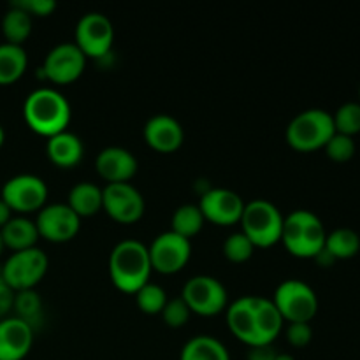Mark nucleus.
I'll list each match as a JSON object with an SVG mask.
<instances>
[{"mask_svg": "<svg viewBox=\"0 0 360 360\" xmlns=\"http://www.w3.org/2000/svg\"><path fill=\"white\" fill-rule=\"evenodd\" d=\"M23 118L32 132L49 139L56 134L65 132L72 118V109L58 90L42 86L25 98Z\"/></svg>", "mask_w": 360, "mask_h": 360, "instance_id": "nucleus-1", "label": "nucleus"}, {"mask_svg": "<svg viewBox=\"0 0 360 360\" xmlns=\"http://www.w3.org/2000/svg\"><path fill=\"white\" fill-rule=\"evenodd\" d=\"M151 271L148 246L137 239H123L109 255V278L123 294H136L150 281Z\"/></svg>", "mask_w": 360, "mask_h": 360, "instance_id": "nucleus-2", "label": "nucleus"}, {"mask_svg": "<svg viewBox=\"0 0 360 360\" xmlns=\"http://www.w3.org/2000/svg\"><path fill=\"white\" fill-rule=\"evenodd\" d=\"M327 231L313 211L295 210L283 220L281 241L295 259H315L326 246Z\"/></svg>", "mask_w": 360, "mask_h": 360, "instance_id": "nucleus-3", "label": "nucleus"}, {"mask_svg": "<svg viewBox=\"0 0 360 360\" xmlns=\"http://www.w3.org/2000/svg\"><path fill=\"white\" fill-rule=\"evenodd\" d=\"M336 134L334 130L333 115L326 109H306L292 118L285 130L287 144L301 153H311L326 148L330 137Z\"/></svg>", "mask_w": 360, "mask_h": 360, "instance_id": "nucleus-4", "label": "nucleus"}, {"mask_svg": "<svg viewBox=\"0 0 360 360\" xmlns=\"http://www.w3.org/2000/svg\"><path fill=\"white\" fill-rule=\"evenodd\" d=\"M285 217L273 202L253 199L245 204L241 214V232L255 248H271L281 241Z\"/></svg>", "mask_w": 360, "mask_h": 360, "instance_id": "nucleus-5", "label": "nucleus"}, {"mask_svg": "<svg viewBox=\"0 0 360 360\" xmlns=\"http://www.w3.org/2000/svg\"><path fill=\"white\" fill-rule=\"evenodd\" d=\"M271 301L285 323H309L319 313L316 292L302 280L281 281Z\"/></svg>", "mask_w": 360, "mask_h": 360, "instance_id": "nucleus-6", "label": "nucleus"}, {"mask_svg": "<svg viewBox=\"0 0 360 360\" xmlns=\"http://www.w3.org/2000/svg\"><path fill=\"white\" fill-rule=\"evenodd\" d=\"M49 267V259L41 248L23 250V252L11 253L9 259L4 262V276L6 285L14 292L35 290L42 278L46 276Z\"/></svg>", "mask_w": 360, "mask_h": 360, "instance_id": "nucleus-7", "label": "nucleus"}, {"mask_svg": "<svg viewBox=\"0 0 360 360\" xmlns=\"http://www.w3.org/2000/svg\"><path fill=\"white\" fill-rule=\"evenodd\" d=\"M181 299L193 315L207 316V319L220 315L229 306L227 288L220 280L207 274L190 278L183 287Z\"/></svg>", "mask_w": 360, "mask_h": 360, "instance_id": "nucleus-8", "label": "nucleus"}, {"mask_svg": "<svg viewBox=\"0 0 360 360\" xmlns=\"http://www.w3.org/2000/svg\"><path fill=\"white\" fill-rule=\"evenodd\" d=\"M48 185L35 174H18L7 179L0 192V199L11 207L13 213L30 214L41 211L48 200Z\"/></svg>", "mask_w": 360, "mask_h": 360, "instance_id": "nucleus-9", "label": "nucleus"}, {"mask_svg": "<svg viewBox=\"0 0 360 360\" xmlns=\"http://www.w3.org/2000/svg\"><path fill=\"white\" fill-rule=\"evenodd\" d=\"M115 27L102 13H86L79 18L74 30V44L86 58L101 60L111 53Z\"/></svg>", "mask_w": 360, "mask_h": 360, "instance_id": "nucleus-10", "label": "nucleus"}, {"mask_svg": "<svg viewBox=\"0 0 360 360\" xmlns=\"http://www.w3.org/2000/svg\"><path fill=\"white\" fill-rule=\"evenodd\" d=\"M102 211L122 225H132L146 211L144 197L132 183H111L102 188Z\"/></svg>", "mask_w": 360, "mask_h": 360, "instance_id": "nucleus-11", "label": "nucleus"}, {"mask_svg": "<svg viewBox=\"0 0 360 360\" xmlns=\"http://www.w3.org/2000/svg\"><path fill=\"white\" fill-rule=\"evenodd\" d=\"M86 60L74 42H62L49 49L41 67V76L42 79L60 86L70 84L83 76Z\"/></svg>", "mask_w": 360, "mask_h": 360, "instance_id": "nucleus-12", "label": "nucleus"}, {"mask_svg": "<svg viewBox=\"0 0 360 360\" xmlns=\"http://www.w3.org/2000/svg\"><path fill=\"white\" fill-rule=\"evenodd\" d=\"M148 253L151 269L160 274H176L185 269L192 257V241L172 231L162 232L148 246Z\"/></svg>", "mask_w": 360, "mask_h": 360, "instance_id": "nucleus-13", "label": "nucleus"}, {"mask_svg": "<svg viewBox=\"0 0 360 360\" xmlns=\"http://www.w3.org/2000/svg\"><path fill=\"white\" fill-rule=\"evenodd\" d=\"M39 238L48 243L62 245L69 243L79 234L81 218L67 206V202L46 204L35 218Z\"/></svg>", "mask_w": 360, "mask_h": 360, "instance_id": "nucleus-14", "label": "nucleus"}, {"mask_svg": "<svg viewBox=\"0 0 360 360\" xmlns=\"http://www.w3.org/2000/svg\"><path fill=\"white\" fill-rule=\"evenodd\" d=\"M245 200L239 193L229 188H207L200 195L197 206L204 214V220L220 227H232L241 220Z\"/></svg>", "mask_w": 360, "mask_h": 360, "instance_id": "nucleus-15", "label": "nucleus"}, {"mask_svg": "<svg viewBox=\"0 0 360 360\" xmlns=\"http://www.w3.org/2000/svg\"><path fill=\"white\" fill-rule=\"evenodd\" d=\"M144 143L157 153H174L183 146L185 132L174 116L155 115L146 122L143 130Z\"/></svg>", "mask_w": 360, "mask_h": 360, "instance_id": "nucleus-16", "label": "nucleus"}, {"mask_svg": "<svg viewBox=\"0 0 360 360\" xmlns=\"http://www.w3.org/2000/svg\"><path fill=\"white\" fill-rule=\"evenodd\" d=\"M95 169L108 185L111 183H130L139 171V162L132 151L122 146H108L95 158Z\"/></svg>", "mask_w": 360, "mask_h": 360, "instance_id": "nucleus-17", "label": "nucleus"}, {"mask_svg": "<svg viewBox=\"0 0 360 360\" xmlns=\"http://www.w3.org/2000/svg\"><path fill=\"white\" fill-rule=\"evenodd\" d=\"M34 345V329L18 316L0 320V360H23Z\"/></svg>", "mask_w": 360, "mask_h": 360, "instance_id": "nucleus-18", "label": "nucleus"}, {"mask_svg": "<svg viewBox=\"0 0 360 360\" xmlns=\"http://www.w3.org/2000/svg\"><path fill=\"white\" fill-rule=\"evenodd\" d=\"M253 301H255V295H243L225 309V320H227L229 330L232 333V336L238 338L248 348L257 347Z\"/></svg>", "mask_w": 360, "mask_h": 360, "instance_id": "nucleus-19", "label": "nucleus"}, {"mask_svg": "<svg viewBox=\"0 0 360 360\" xmlns=\"http://www.w3.org/2000/svg\"><path fill=\"white\" fill-rule=\"evenodd\" d=\"M46 157L60 169H72L83 160L84 144L74 132H60L46 141Z\"/></svg>", "mask_w": 360, "mask_h": 360, "instance_id": "nucleus-20", "label": "nucleus"}, {"mask_svg": "<svg viewBox=\"0 0 360 360\" xmlns=\"http://www.w3.org/2000/svg\"><path fill=\"white\" fill-rule=\"evenodd\" d=\"M253 311H255L257 347L273 345L285 327V320L281 319L280 311L271 299L262 297V295H255Z\"/></svg>", "mask_w": 360, "mask_h": 360, "instance_id": "nucleus-21", "label": "nucleus"}, {"mask_svg": "<svg viewBox=\"0 0 360 360\" xmlns=\"http://www.w3.org/2000/svg\"><path fill=\"white\" fill-rule=\"evenodd\" d=\"M0 236L6 248L11 252H23V250H30L37 246L39 231L35 227V221L27 217H13L2 229H0Z\"/></svg>", "mask_w": 360, "mask_h": 360, "instance_id": "nucleus-22", "label": "nucleus"}, {"mask_svg": "<svg viewBox=\"0 0 360 360\" xmlns=\"http://www.w3.org/2000/svg\"><path fill=\"white\" fill-rule=\"evenodd\" d=\"M67 206L83 220L102 211V188L91 181H81L70 188Z\"/></svg>", "mask_w": 360, "mask_h": 360, "instance_id": "nucleus-23", "label": "nucleus"}, {"mask_svg": "<svg viewBox=\"0 0 360 360\" xmlns=\"http://www.w3.org/2000/svg\"><path fill=\"white\" fill-rule=\"evenodd\" d=\"M28 67V55L23 46L9 42L0 44V86H9L21 79Z\"/></svg>", "mask_w": 360, "mask_h": 360, "instance_id": "nucleus-24", "label": "nucleus"}, {"mask_svg": "<svg viewBox=\"0 0 360 360\" xmlns=\"http://www.w3.org/2000/svg\"><path fill=\"white\" fill-rule=\"evenodd\" d=\"M179 360H231V355L220 340L200 334L186 341L179 354Z\"/></svg>", "mask_w": 360, "mask_h": 360, "instance_id": "nucleus-25", "label": "nucleus"}, {"mask_svg": "<svg viewBox=\"0 0 360 360\" xmlns=\"http://www.w3.org/2000/svg\"><path fill=\"white\" fill-rule=\"evenodd\" d=\"M32 28H34V21H32L30 14L11 4L2 18V34L6 37V42L23 46V42L30 37Z\"/></svg>", "mask_w": 360, "mask_h": 360, "instance_id": "nucleus-26", "label": "nucleus"}, {"mask_svg": "<svg viewBox=\"0 0 360 360\" xmlns=\"http://www.w3.org/2000/svg\"><path fill=\"white\" fill-rule=\"evenodd\" d=\"M323 248L334 257V260H348L354 259L360 252V236L354 229L340 227L329 232L326 238Z\"/></svg>", "mask_w": 360, "mask_h": 360, "instance_id": "nucleus-27", "label": "nucleus"}, {"mask_svg": "<svg viewBox=\"0 0 360 360\" xmlns=\"http://www.w3.org/2000/svg\"><path fill=\"white\" fill-rule=\"evenodd\" d=\"M204 224H206V220H204L202 211L197 204H183L172 213L171 231L192 241L202 231Z\"/></svg>", "mask_w": 360, "mask_h": 360, "instance_id": "nucleus-28", "label": "nucleus"}, {"mask_svg": "<svg viewBox=\"0 0 360 360\" xmlns=\"http://www.w3.org/2000/svg\"><path fill=\"white\" fill-rule=\"evenodd\" d=\"M13 309L20 320L27 322L32 329H35V323L42 320V299L35 290H23L14 294Z\"/></svg>", "mask_w": 360, "mask_h": 360, "instance_id": "nucleus-29", "label": "nucleus"}, {"mask_svg": "<svg viewBox=\"0 0 360 360\" xmlns=\"http://www.w3.org/2000/svg\"><path fill=\"white\" fill-rule=\"evenodd\" d=\"M136 304L144 315H160L162 309L167 304L169 297L167 292L157 283H151L148 281L144 287H141L139 290L136 292Z\"/></svg>", "mask_w": 360, "mask_h": 360, "instance_id": "nucleus-30", "label": "nucleus"}, {"mask_svg": "<svg viewBox=\"0 0 360 360\" xmlns=\"http://www.w3.org/2000/svg\"><path fill=\"white\" fill-rule=\"evenodd\" d=\"M336 134L355 137L360 134V102H345L333 115Z\"/></svg>", "mask_w": 360, "mask_h": 360, "instance_id": "nucleus-31", "label": "nucleus"}, {"mask_svg": "<svg viewBox=\"0 0 360 360\" xmlns=\"http://www.w3.org/2000/svg\"><path fill=\"white\" fill-rule=\"evenodd\" d=\"M253 252H255V246L241 231L229 236L224 243V255L232 264L248 262L253 257Z\"/></svg>", "mask_w": 360, "mask_h": 360, "instance_id": "nucleus-32", "label": "nucleus"}, {"mask_svg": "<svg viewBox=\"0 0 360 360\" xmlns=\"http://www.w3.org/2000/svg\"><path fill=\"white\" fill-rule=\"evenodd\" d=\"M323 150H326V155L330 160L338 162V164H345V162L352 160L355 157L357 146H355L354 137L343 136V134H334Z\"/></svg>", "mask_w": 360, "mask_h": 360, "instance_id": "nucleus-33", "label": "nucleus"}, {"mask_svg": "<svg viewBox=\"0 0 360 360\" xmlns=\"http://www.w3.org/2000/svg\"><path fill=\"white\" fill-rule=\"evenodd\" d=\"M160 316L167 327H171V329H181V327H185L188 323L192 311H190L186 302L179 295V297L169 299L165 308L162 309Z\"/></svg>", "mask_w": 360, "mask_h": 360, "instance_id": "nucleus-34", "label": "nucleus"}, {"mask_svg": "<svg viewBox=\"0 0 360 360\" xmlns=\"http://www.w3.org/2000/svg\"><path fill=\"white\" fill-rule=\"evenodd\" d=\"M285 338L294 348H304L311 343L313 329L309 323H287Z\"/></svg>", "mask_w": 360, "mask_h": 360, "instance_id": "nucleus-35", "label": "nucleus"}, {"mask_svg": "<svg viewBox=\"0 0 360 360\" xmlns=\"http://www.w3.org/2000/svg\"><path fill=\"white\" fill-rule=\"evenodd\" d=\"M13 6L23 9L32 18H46L55 13L56 9V4L53 0H16V2H13Z\"/></svg>", "mask_w": 360, "mask_h": 360, "instance_id": "nucleus-36", "label": "nucleus"}, {"mask_svg": "<svg viewBox=\"0 0 360 360\" xmlns=\"http://www.w3.org/2000/svg\"><path fill=\"white\" fill-rule=\"evenodd\" d=\"M14 294H16V292H14L13 288L7 287L6 283L0 285V320L7 319V315H9L11 309H13Z\"/></svg>", "mask_w": 360, "mask_h": 360, "instance_id": "nucleus-37", "label": "nucleus"}, {"mask_svg": "<svg viewBox=\"0 0 360 360\" xmlns=\"http://www.w3.org/2000/svg\"><path fill=\"white\" fill-rule=\"evenodd\" d=\"M278 352L274 350L273 345H264V347H252L246 355V360H274Z\"/></svg>", "mask_w": 360, "mask_h": 360, "instance_id": "nucleus-38", "label": "nucleus"}, {"mask_svg": "<svg viewBox=\"0 0 360 360\" xmlns=\"http://www.w3.org/2000/svg\"><path fill=\"white\" fill-rule=\"evenodd\" d=\"M313 260H315V262L319 264L320 267H330V266H333V264H336V260H334V257L330 255V253L327 252L326 248H323L322 252H320L319 255H316Z\"/></svg>", "mask_w": 360, "mask_h": 360, "instance_id": "nucleus-39", "label": "nucleus"}, {"mask_svg": "<svg viewBox=\"0 0 360 360\" xmlns=\"http://www.w3.org/2000/svg\"><path fill=\"white\" fill-rule=\"evenodd\" d=\"M11 218H13V211H11V207L7 206L2 199H0V229H2L4 225L11 220Z\"/></svg>", "mask_w": 360, "mask_h": 360, "instance_id": "nucleus-40", "label": "nucleus"}, {"mask_svg": "<svg viewBox=\"0 0 360 360\" xmlns=\"http://www.w3.org/2000/svg\"><path fill=\"white\" fill-rule=\"evenodd\" d=\"M274 360H295V357L290 354H276V359Z\"/></svg>", "mask_w": 360, "mask_h": 360, "instance_id": "nucleus-41", "label": "nucleus"}, {"mask_svg": "<svg viewBox=\"0 0 360 360\" xmlns=\"http://www.w3.org/2000/svg\"><path fill=\"white\" fill-rule=\"evenodd\" d=\"M4 143H6V130H4V127L0 125V148L4 146Z\"/></svg>", "mask_w": 360, "mask_h": 360, "instance_id": "nucleus-42", "label": "nucleus"}, {"mask_svg": "<svg viewBox=\"0 0 360 360\" xmlns=\"http://www.w3.org/2000/svg\"><path fill=\"white\" fill-rule=\"evenodd\" d=\"M6 283V276H4V264H0V285Z\"/></svg>", "mask_w": 360, "mask_h": 360, "instance_id": "nucleus-43", "label": "nucleus"}, {"mask_svg": "<svg viewBox=\"0 0 360 360\" xmlns=\"http://www.w3.org/2000/svg\"><path fill=\"white\" fill-rule=\"evenodd\" d=\"M4 250H6V246H4V241H2V236H0V257H2Z\"/></svg>", "mask_w": 360, "mask_h": 360, "instance_id": "nucleus-44", "label": "nucleus"}, {"mask_svg": "<svg viewBox=\"0 0 360 360\" xmlns=\"http://www.w3.org/2000/svg\"><path fill=\"white\" fill-rule=\"evenodd\" d=\"M359 98H360V84H359Z\"/></svg>", "mask_w": 360, "mask_h": 360, "instance_id": "nucleus-45", "label": "nucleus"}]
</instances>
